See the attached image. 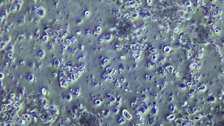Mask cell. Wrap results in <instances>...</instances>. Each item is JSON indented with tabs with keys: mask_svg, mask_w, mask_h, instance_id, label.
Segmentation results:
<instances>
[{
	"mask_svg": "<svg viewBox=\"0 0 224 126\" xmlns=\"http://www.w3.org/2000/svg\"><path fill=\"white\" fill-rule=\"evenodd\" d=\"M83 116L82 120H84V122H86L84 124H87H87H91V123L93 124H93H97V119L93 116L90 114L86 113Z\"/></svg>",
	"mask_w": 224,
	"mask_h": 126,
	"instance_id": "1",
	"label": "cell"
}]
</instances>
